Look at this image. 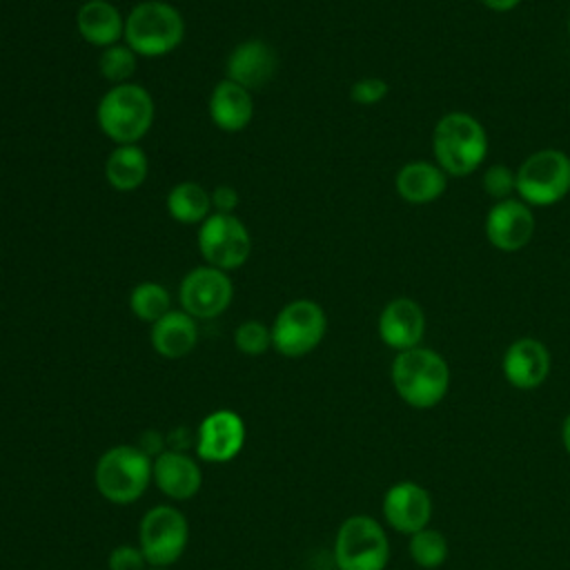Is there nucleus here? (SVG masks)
Masks as SVG:
<instances>
[{
    "mask_svg": "<svg viewBox=\"0 0 570 570\" xmlns=\"http://www.w3.org/2000/svg\"><path fill=\"white\" fill-rule=\"evenodd\" d=\"M151 479L163 494L185 501L200 490L203 472L191 456L183 452H163L151 463Z\"/></svg>",
    "mask_w": 570,
    "mask_h": 570,
    "instance_id": "18",
    "label": "nucleus"
},
{
    "mask_svg": "<svg viewBox=\"0 0 570 570\" xmlns=\"http://www.w3.org/2000/svg\"><path fill=\"white\" fill-rule=\"evenodd\" d=\"M98 69L114 85H122L136 71V53L127 45L116 42V45L102 49L100 60H98Z\"/></svg>",
    "mask_w": 570,
    "mask_h": 570,
    "instance_id": "27",
    "label": "nucleus"
},
{
    "mask_svg": "<svg viewBox=\"0 0 570 570\" xmlns=\"http://www.w3.org/2000/svg\"><path fill=\"white\" fill-rule=\"evenodd\" d=\"M432 149L436 165L445 174L468 176L485 160L488 136L474 116L465 111H450L434 125Z\"/></svg>",
    "mask_w": 570,
    "mask_h": 570,
    "instance_id": "2",
    "label": "nucleus"
},
{
    "mask_svg": "<svg viewBox=\"0 0 570 570\" xmlns=\"http://www.w3.org/2000/svg\"><path fill=\"white\" fill-rule=\"evenodd\" d=\"M338 570H385L390 541L381 523L367 514L347 517L334 539Z\"/></svg>",
    "mask_w": 570,
    "mask_h": 570,
    "instance_id": "6",
    "label": "nucleus"
},
{
    "mask_svg": "<svg viewBox=\"0 0 570 570\" xmlns=\"http://www.w3.org/2000/svg\"><path fill=\"white\" fill-rule=\"evenodd\" d=\"M410 557L414 559L416 566L425 568V570H432V568H439L445 559H448V541L445 537L434 530V528H423L414 534H410Z\"/></svg>",
    "mask_w": 570,
    "mask_h": 570,
    "instance_id": "26",
    "label": "nucleus"
},
{
    "mask_svg": "<svg viewBox=\"0 0 570 570\" xmlns=\"http://www.w3.org/2000/svg\"><path fill=\"white\" fill-rule=\"evenodd\" d=\"M568 33H570V20H568Z\"/></svg>",
    "mask_w": 570,
    "mask_h": 570,
    "instance_id": "36",
    "label": "nucleus"
},
{
    "mask_svg": "<svg viewBox=\"0 0 570 570\" xmlns=\"http://www.w3.org/2000/svg\"><path fill=\"white\" fill-rule=\"evenodd\" d=\"M519 200L548 207L570 194V156L561 149H539L517 169Z\"/></svg>",
    "mask_w": 570,
    "mask_h": 570,
    "instance_id": "7",
    "label": "nucleus"
},
{
    "mask_svg": "<svg viewBox=\"0 0 570 570\" xmlns=\"http://www.w3.org/2000/svg\"><path fill=\"white\" fill-rule=\"evenodd\" d=\"M149 570H167V568H149Z\"/></svg>",
    "mask_w": 570,
    "mask_h": 570,
    "instance_id": "35",
    "label": "nucleus"
},
{
    "mask_svg": "<svg viewBox=\"0 0 570 570\" xmlns=\"http://www.w3.org/2000/svg\"><path fill=\"white\" fill-rule=\"evenodd\" d=\"M561 441H563L566 452L570 454V414L563 419V425H561Z\"/></svg>",
    "mask_w": 570,
    "mask_h": 570,
    "instance_id": "34",
    "label": "nucleus"
},
{
    "mask_svg": "<svg viewBox=\"0 0 570 570\" xmlns=\"http://www.w3.org/2000/svg\"><path fill=\"white\" fill-rule=\"evenodd\" d=\"M129 307L134 316H138L145 323H156L171 309L169 292L154 281L138 283L129 294Z\"/></svg>",
    "mask_w": 570,
    "mask_h": 570,
    "instance_id": "25",
    "label": "nucleus"
},
{
    "mask_svg": "<svg viewBox=\"0 0 570 570\" xmlns=\"http://www.w3.org/2000/svg\"><path fill=\"white\" fill-rule=\"evenodd\" d=\"M147 171V156L138 145H118L105 163V178L116 191L138 189L145 183Z\"/></svg>",
    "mask_w": 570,
    "mask_h": 570,
    "instance_id": "23",
    "label": "nucleus"
},
{
    "mask_svg": "<svg viewBox=\"0 0 570 570\" xmlns=\"http://www.w3.org/2000/svg\"><path fill=\"white\" fill-rule=\"evenodd\" d=\"M78 33L94 47H111L125 33V20L107 0H87L76 16Z\"/></svg>",
    "mask_w": 570,
    "mask_h": 570,
    "instance_id": "21",
    "label": "nucleus"
},
{
    "mask_svg": "<svg viewBox=\"0 0 570 570\" xmlns=\"http://www.w3.org/2000/svg\"><path fill=\"white\" fill-rule=\"evenodd\" d=\"M245 443V423L232 410H216L198 425L196 452L207 463L232 461Z\"/></svg>",
    "mask_w": 570,
    "mask_h": 570,
    "instance_id": "12",
    "label": "nucleus"
},
{
    "mask_svg": "<svg viewBox=\"0 0 570 570\" xmlns=\"http://www.w3.org/2000/svg\"><path fill=\"white\" fill-rule=\"evenodd\" d=\"M147 559L140 548L118 546L109 554V570H147Z\"/></svg>",
    "mask_w": 570,
    "mask_h": 570,
    "instance_id": "31",
    "label": "nucleus"
},
{
    "mask_svg": "<svg viewBox=\"0 0 570 570\" xmlns=\"http://www.w3.org/2000/svg\"><path fill=\"white\" fill-rule=\"evenodd\" d=\"M232 296H234V285L227 272L212 265H203L187 272L178 287L183 312H187L194 318L220 316L229 307Z\"/></svg>",
    "mask_w": 570,
    "mask_h": 570,
    "instance_id": "11",
    "label": "nucleus"
},
{
    "mask_svg": "<svg viewBox=\"0 0 570 570\" xmlns=\"http://www.w3.org/2000/svg\"><path fill=\"white\" fill-rule=\"evenodd\" d=\"M501 370L505 381L517 390H534L550 374V352L537 338H517L508 345Z\"/></svg>",
    "mask_w": 570,
    "mask_h": 570,
    "instance_id": "15",
    "label": "nucleus"
},
{
    "mask_svg": "<svg viewBox=\"0 0 570 570\" xmlns=\"http://www.w3.org/2000/svg\"><path fill=\"white\" fill-rule=\"evenodd\" d=\"M327 316L323 307L309 298L287 303L272 325V347L287 358L309 354L325 336Z\"/></svg>",
    "mask_w": 570,
    "mask_h": 570,
    "instance_id": "8",
    "label": "nucleus"
},
{
    "mask_svg": "<svg viewBox=\"0 0 570 570\" xmlns=\"http://www.w3.org/2000/svg\"><path fill=\"white\" fill-rule=\"evenodd\" d=\"M534 234V214L530 205L517 198L497 200L485 216V236L501 252H517Z\"/></svg>",
    "mask_w": 570,
    "mask_h": 570,
    "instance_id": "13",
    "label": "nucleus"
},
{
    "mask_svg": "<svg viewBox=\"0 0 570 570\" xmlns=\"http://www.w3.org/2000/svg\"><path fill=\"white\" fill-rule=\"evenodd\" d=\"M483 189L494 200H505L517 191V174L508 165H492L483 174Z\"/></svg>",
    "mask_w": 570,
    "mask_h": 570,
    "instance_id": "29",
    "label": "nucleus"
},
{
    "mask_svg": "<svg viewBox=\"0 0 570 570\" xmlns=\"http://www.w3.org/2000/svg\"><path fill=\"white\" fill-rule=\"evenodd\" d=\"M234 345L247 356H258L272 347V327L258 321H245L234 332Z\"/></svg>",
    "mask_w": 570,
    "mask_h": 570,
    "instance_id": "28",
    "label": "nucleus"
},
{
    "mask_svg": "<svg viewBox=\"0 0 570 570\" xmlns=\"http://www.w3.org/2000/svg\"><path fill=\"white\" fill-rule=\"evenodd\" d=\"M151 345L165 358H183L187 356L198 341L196 318L187 312L169 309L163 318L151 323Z\"/></svg>",
    "mask_w": 570,
    "mask_h": 570,
    "instance_id": "20",
    "label": "nucleus"
},
{
    "mask_svg": "<svg viewBox=\"0 0 570 570\" xmlns=\"http://www.w3.org/2000/svg\"><path fill=\"white\" fill-rule=\"evenodd\" d=\"M392 385L396 394L416 410L434 407L450 387L445 358L430 347L403 350L392 361Z\"/></svg>",
    "mask_w": 570,
    "mask_h": 570,
    "instance_id": "1",
    "label": "nucleus"
},
{
    "mask_svg": "<svg viewBox=\"0 0 570 570\" xmlns=\"http://www.w3.org/2000/svg\"><path fill=\"white\" fill-rule=\"evenodd\" d=\"M274 71L276 53L263 40H245L236 45L227 58V80L245 87L247 91L267 85Z\"/></svg>",
    "mask_w": 570,
    "mask_h": 570,
    "instance_id": "17",
    "label": "nucleus"
},
{
    "mask_svg": "<svg viewBox=\"0 0 570 570\" xmlns=\"http://www.w3.org/2000/svg\"><path fill=\"white\" fill-rule=\"evenodd\" d=\"M387 91H390V87H387V82H385L383 78L370 76V78L356 80V82L350 87V98H352L356 105L370 107V105L381 102V100L387 96Z\"/></svg>",
    "mask_w": 570,
    "mask_h": 570,
    "instance_id": "30",
    "label": "nucleus"
},
{
    "mask_svg": "<svg viewBox=\"0 0 570 570\" xmlns=\"http://www.w3.org/2000/svg\"><path fill=\"white\" fill-rule=\"evenodd\" d=\"M140 550L151 568H167L176 563L189 541V525L174 505H156L145 512L138 530Z\"/></svg>",
    "mask_w": 570,
    "mask_h": 570,
    "instance_id": "9",
    "label": "nucleus"
},
{
    "mask_svg": "<svg viewBox=\"0 0 570 570\" xmlns=\"http://www.w3.org/2000/svg\"><path fill=\"white\" fill-rule=\"evenodd\" d=\"M394 185L403 200L412 205H425L445 191V171L428 160L405 163L399 169Z\"/></svg>",
    "mask_w": 570,
    "mask_h": 570,
    "instance_id": "22",
    "label": "nucleus"
},
{
    "mask_svg": "<svg viewBox=\"0 0 570 570\" xmlns=\"http://www.w3.org/2000/svg\"><path fill=\"white\" fill-rule=\"evenodd\" d=\"M209 116L223 131L245 129L254 116L252 94L232 80H220L209 96Z\"/></svg>",
    "mask_w": 570,
    "mask_h": 570,
    "instance_id": "19",
    "label": "nucleus"
},
{
    "mask_svg": "<svg viewBox=\"0 0 570 570\" xmlns=\"http://www.w3.org/2000/svg\"><path fill=\"white\" fill-rule=\"evenodd\" d=\"M423 334L425 314L416 301L401 296L383 307L379 316V336L387 347L396 352L419 347Z\"/></svg>",
    "mask_w": 570,
    "mask_h": 570,
    "instance_id": "16",
    "label": "nucleus"
},
{
    "mask_svg": "<svg viewBox=\"0 0 570 570\" xmlns=\"http://www.w3.org/2000/svg\"><path fill=\"white\" fill-rule=\"evenodd\" d=\"M198 249L207 265L223 272L240 267L252 249L249 232L234 214H212L200 223Z\"/></svg>",
    "mask_w": 570,
    "mask_h": 570,
    "instance_id": "10",
    "label": "nucleus"
},
{
    "mask_svg": "<svg viewBox=\"0 0 570 570\" xmlns=\"http://www.w3.org/2000/svg\"><path fill=\"white\" fill-rule=\"evenodd\" d=\"M383 517L403 534H414L428 528L432 517L430 492L414 481L394 483L383 497Z\"/></svg>",
    "mask_w": 570,
    "mask_h": 570,
    "instance_id": "14",
    "label": "nucleus"
},
{
    "mask_svg": "<svg viewBox=\"0 0 570 570\" xmlns=\"http://www.w3.org/2000/svg\"><path fill=\"white\" fill-rule=\"evenodd\" d=\"M94 481L107 501L118 505L134 503L151 481V461L134 445L109 448L96 463Z\"/></svg>",
    "mask_w": 570,
    "mask_h": 570,
    "instance_id": "5",
    "label": "nucleus"
},
{
    "mask_svg": "<svg viewBox=\"0 0 570 570\" xmlns=\"http://www.w3.org/2000/svg\"><path fill=\"white\" fill-rule=\"evenodd\" d=\"M209 209H212V194L194 180L178 183L167 194V212L174 220L183 225L203 223L209 216Z\"/></svg>",
    "mask_w": 570,
    "mask_h": 570,
    "instance_id": "24",
    "label": "nucleus"
},
{
    "mask_svg": "<svg viewBox=\"0 0 570 570\" xmlns=\"http://www.w3.org/2000/svg\"><path fill=\"white\" fill-rule=\"evenodd\" d=\"M521 0H481L483 7H488L490 11H499V13H505V11H512Z\"/></svg>",
    "mask_w": 570,
    "mask_h": 570,
    "instance_id": "33",
    "label": "nucleus"
},
{
    "mask_svg": "<svg viewBox=\"0 0 570 570\" xmlns=\"http://www.w3.org/2000/svg\"><path fill=\"white\" fill-rule=\"evenodd\" d=\"M96 118L109 140L118 145H136L154 122V100L140 85H114L100 98Z\"/></svg>",
    "mask_w": 570,
    "mask_h": 570,
    "instance_id": "4",
    "label": "nucleus"
},
{
    "mask_svg": "<svg viewBox=\"0 0 570 570\" xmlns=\"http://www.w3.org/2000/svg\"><path fill=\"white\" fill-rule=\"evenodd\" d=\"M238 205V191L229 185H218L212 191V207H216L218 214H232Z\"/></svg>",
    "mask_w": 570,
    "mask_h": 570,
    "instance_id": "32",
    "label": "nucleus"
},
{
    "mask_svg": "<svg viewBox=\"0 0 570 570\" xmlns=\"http://www.w3.org/2000/svg\"><path fill=\"white\" fill-rule=\"evenodd\" d=\"M185 36V20L176 7L163 0L138 2L125 18V45L136 56L158 58L174 51Z\"/></svg>",
    "mask_w": 570,
    "mask_h": 570,
    "instance_id": "3",
    "label": "nucleus"
}]
</instances>
